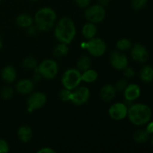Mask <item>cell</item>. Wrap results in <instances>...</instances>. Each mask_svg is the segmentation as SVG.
Instances as JSON below:
<instances>
[{"label":"cell","mask_w":153,"mask_h":153,"mask_svg":"<svg viewBox=\"0 0 153 153\" xmlns=\"http://www.w3.org/2000/svg\"><path fill=\"white\" fill-rule=\"evenodd\" d=\"M74 22L69 17H63L58 21L55 28V36L61 43L69 44L76 36Z\"/></svg>","instance_id":"cell-1"},{"label":"cell","mask_w":153,"mask_h":153,"mask_svg":"<svg viewBox=\"0 0 153 153\" xmlns=\"http://www.w3.org/2000/svg\"><path fill=\"white\" fill-rule=\"evenodd\" d=\"M128 119L136 126H143L148 123L152 117V110L146 104L137 103L128 109Z\"/></svg>","instance_id":"cell-2"},{"label":"cell","mask_w":153,"mask_h":153,"mask_svg":"<svg viewBox=\"0 0 153 153\" xmlns=\"http://www.w3.org/2000/svg\"><path fill=\"white\" fill-rule=\"evenodd\" d=\"M57 15L51 7H45L37 10L34 16V22L37 29L47 31L52 29L55 23Z\"/></svg>","instance_id":"cell-3"},{"label":"cell","mask_w":153,"mask_h":153,"mask_svg":"<svg viewBox=\"0 0 153 153\" xmlns=\"http://www.w3.org/2000/svg\"><path fill=\"white\" fill-rule=\"evenodd\" d=\"M82 82V73L76 69H69L64 73L61 82L64 88L70 91L76 89Z\"/></svg>","instance_id":"cell-4"},{"label":"cell","mask_w":153,"mask_h":153,"mask_svg":"<svg viewBox=\"0 0 153 153\" xmlns=\"http://www.w3.org/2000/svg\"><path fill=\"white\" fill-rule=\"evenodd\" d=\"M37 72L41 77L46 79H52L56 77L58 73V64L54 60H44L38 66Z\"/></svg>","instance_id":"cell-5"},{"label":"cell","mask_w":153,"mask_h":153,"mask_svg":"<svg viewBox=\"0 0 153 153\" xmlns=\"http://www.w3.org/2000/svg\"><path fill=\"white\" fill-rule=\"evenodd\" d=\"M85 16L87 20L93 23L101 22L105 17V10L101 4H94L85 10Z\"/></svg>","instance_id":"cell-6"},{"label":"cell","mask_w":153,"mask_h":153,"mask_svg":"<svg viewBox=\"0 0 153 153\" xmlns=\"http://www.w3.org/2000/svg\"><path fill=\"white\" fill-rule=\"evenodd\" d=\"M86 48L91 55L100 57L105 52L106 44L102 39L93 37L86 43Z\"/></svg>","instance_id":"cell-7"},{"label":"cell","mask_w":153,"mask_h":153,"mask_svg":"<svg viewBox=\"0 0 153 153\" xmlns=\"http://www.w3.org/2000/svg\"><path fill=\"white\" fill-rule=\"evenodd\" d=\"M46 102V96L43 93L35 92L29 96L28 99V111L32 112L43 107Z\"/></svg>","instance_id":"cell-8"},{"label":"cell","mask_w":153,"mask_h":153,"mask_svg":"<svg viewBox=\"0 0 153 153\" xmlns=\"http://www.w3.org/2000/svg\"><path fill=\"white\" fill-rule=\"evenodd\" d=\"M89 97V89L86 87H80V88H76L73 92H72L70 101L76 105H82L88 101Z\"/></svg>","instance_id":"cell-9"},{"label":"cell","mask_w":153,"mask_h":153,"mask_svg":"<svg viewBox=\"0 0 153 153\" xmlns=\"http://www.w3.org/2000/svg\"><path fill=\"white\" fill-rule=\"evenodd\" d=\"M109 116L115 120L125 119L128 114V108L124 103L117 102L112 105L108 110Z\"/></svg>","instance_id":"cell-10"},{"label":"cell","mask_w":153,"mask_h":153,"mask_svg":"<svg viewBox=\"0 0 153 153\" xmlns=\"http://www.w3.org/2000/svg\"><path fill=\"white\" fill-rule=\"evenodd\" d=\"M131 56L135 61L144 63L149 59V54L144 46L140 43H137L131 49Z\"/></svg>","instance_id":"cell-11"},{"label":"cell","mask_w":153,"mask_h":153,"mask_svg":"<svg viewBox=\"0 0 153 153\" xmlns=\"http://www.w3.org/2000/svg\"><path fill=\"white\" fill-rule=\"evenodd\" d=\"M111 65L117 70H123L128 65V59L124 53L118 51H114L110 56Z\"/></svg>","instance_id":"cell-12"},{"label":"cell","mask_w":153,"mask_h":153,"mask_svg":"<svg viewBox=\"0 0 153 153\" xmlns=\"http://www.w3.org/2000/svg\"><path fill=\"white\" fill-rule=\"evenodd\" d=\"M140 88L136 84H131L127 85L124 90V97L128 101H134L140 96Z\"/></svg>","instance_id":"cell-13"},{"label":"cell","mask_w":153,"mask_h":153,"mask_svg":"<svg viewBox=\"0 0 153 153\" xmlns=\"http://www.w3.org/2000/svg\"><path fill=\"white\" fill-rule=\"evenodd\" d=\"M16 89L19 94L27 95L34 90V82L29 79H22L16 85Z\"/></svg>","instance_id":"cell-14"},{"label":"cell","mask_w":153,"mask_h":153,"mask_svg":"<svg viewBox=\"0 0 153 153\" xmlns=\"http://www.w3.org/2000/svg\"><path fill=\"white\" fill-rule=\"evenodd\" d=\"M115 87L111 85H105L100 90V95L102 100L105 102H110L116 95Z\"/></svg>","instance_id":"cell-15"},{"label":"cell","mask_w":153,"mask_h":153,"mask_svg":"<svg viewBox=\"0 0 153 153\" xmlns=\"http://www.w3.org/2000/svg\"><path fill=\"white\" fill-rule=\"evenodd\" d=\"M18 137L23 143H28L32 137V130L29 126H22L18 130Z\"/></svg>","instance_id":"cell-16"},{"label":"cell","mask_w":153,"mask_h":153,"mask_svg":"<svg viewBox=\"0 0 153 153\" xmlns=\"http://www.w3.org/2000/svg\"><path fill=\"white\" fill-rule=\"evenodd\" d=\"M2 79L7 83H12L14 82L16 78V72L15 69L11 66H7L4 67L1 73Z\"/></svg>","instance_id":"cell-17"},{"label":"cell","mask_w":153,"mask_h":153,"mask_svg":"<svg viewBox=\"0 0 153 153\" xmlns=\"http://www.w3.org/2000/svg\"><path fill=\"white\" fill-rule=\"evenodd\" d=\"M96 34H97V27L93 22H88L82 28V34L84 37L88 40L95 37Z\"/></svg>","instance_id":"cell-18"},{"label":"cell","mask_w":153,"mask_h":153,"mask_svg":"<svg viewBox=\"0 0 153 153\" xmlns=\"http://www.w3.org/2000/svg\"><path fill=\"white\" fill-rule=\"evenodd\" d=\"M140 77L143 82L149 83L153 80V67L146 65L142 68L140 73Z\"/></svg>","instance_id":"cell-19"},{"label":"cell","mask_w":153,"mask_h":153,"mask_svg":"<svg viewBox=\"0 0 153 153\" xmlns=\"http://www.w3.org/2000/svg\"><path fill=\"white\" fill-rule=\"evenodd\" d=\"M98 77L97 71L94 70H91V68L85 71L82 72V81L86 82V83H92L97 80Z\"/></svg>","instance_id":"cell-20"},{"label":"cell","mask_w":153,"mask_h":153,"mask_svg":"<svg viewBox=\"0 0 153 153\" xmlns=\"http://www.w3.org/2000/svg\"><path fill=\"white\" fill-rule=\"evenodd\" d=\"M16 23L22 28H28L33 24V19L29 15L20 14L16 18Z\"/></svg>","instance_id":"cell-21"},{"label":"cell","mask_w":153,"mask_h":153,"mask_svg":"<svg viewBox=\"0 0 153 153\" xmlns=\"http://www.w3.org/2000/svg\"><path fill=\"white\" fill-rule=\"evenodd\" d=\"M149 137V134L146 129H138L133 134V139L134 141L139 143H145L148 140Z\"/></svg>","instance_id":"cell-22"},{"label":"cell","mask_w":153,"mask_h":153,"mask_svg":"<svg viewBox=\"0 0 153 153\" xmlns=\"http://www.w3.org/2000/svg\"><path fill=\"white\" fill-rule=\"evenodd\" d=\"M91 58H90L88 56H86V55L81 57L77 62V68L81 73L91 68Z\"/></svg>","instance_id":"cell-23"},{"label":"cell","mask_w":153,"mask_h":153,"mask_svg":"<svg viewBox=\"0 0 153 153\" xmlns=\"http://www.w3.org/2000/svg\"><path fill=\"white\" fill-rule=\"evenodd\" d=\"M67 45V44H65V43H61L60 44L57 45V46L54 49L53 51L54 56L58 58H62L63 56H65L69 52V48Z\"/></svg>","instance_id":"cell-24"},{"label":"cell","mask_w":153,"mask_h":153,"mask_svg":"<svg viewBox=\"0 0 153 153\" xmlns=\"http://www.w3.org/2000/svg\"><path fill=\"white\" fill-rule=\"evenodd\" d=\"M117 47L120 51L128 50L131 47V43L128 39H121L117 43Z\"/></svg>","instance_id":"cell-25"},{"label":"cell","mask_w":153,"mask_h":153,"mask_svg":"<svg viewBox=\"0 0 153 153\" xmlns=\"http://www.w3.org/2000/svg\"><path fill=\"white\" fill-rule=\"evenodd\" d=\"M23 66L26 69H34L37 67V61L32 57H28L26 58L23 61Z\"/></svg>","instance_id":"cell-26"},{"label":"cell","mask_w":153,"mask_h":153,"mask_svg":"<svg viewBox=\"0 0 153 153\" xmlns=\"http://www.w3.org/2000/svg\"><path fill=\"white\" fill-rule=\"evenodd\" d=\"M72 91L68 89H64L61 90L59 93V97L61 100L64 102H68L70 101V97H71Z\"/></svg>","instance_id":"cell-27"},{"label":"cell","mask_w":153,"mask_h":153,"mask_svg":"<svg viewBox=\"0 0 153 153\" xmlns=\"http://www.w3.org/2000/svg\"><path fill=\"white\" fill-rule=\"evenodd\" d=\"M148 0H131V4L134 10H140L146 4Z\"/></svg>","instance_id":"cell-28"},{"label":"cell","mask_w":153,"mask_h":153,"mask_svg":"<svg viewBox=\"0 0 153 153\" xmlns=\"http://www.w3.org/2000/svg\"><path fill=\"white\" fill-rule=\"evenodd\" d=\"M13 95V91L11 87L7 86L3 89L2 92H1V96L4 100H9L11 98Z\"/></svg>","instance_id":"cell-29"},{"label":"cell","mask_w":153,"mask_h":153,"mask_svg":"<svg viewBox=\"0 0 153 153\" xmlns=\"http://www.w3.org/2000/svg\"><path fill=\"white\" fill-rule=\"evenodd\" d=\"M127 86V82L126 81L124 80V79H121V80L118 81L117 82L116 85H115V89L116 91H123L125 90V88Z\"/></svg>","instance_id":"cell-30"},{"label":"cell","mask_w":153,"mask_h":153,"mask_svg":"<svg viewBox=\"0 0 153 153\" xmlns=\"http://www.w3.org/2000/svg\"><path fill=\"white\" fill-rule=\"evenodd\" d=\"M9 151V146L6 140H0V153H6Z\"/></svg>","instance_id":"cell-31"},{"label":"cell","mask_w":153,"mask_h":153,"mask_svg":"<svg viewBox=\"0 0 153 153\" xmlns=\"http://www.w3.org/2000/svg\"><path fill=\"white\" fill-rule=\"evenodd\" d=\"M124 75H125L126 77L128 78H132L134 76V74H135V72L131 67H126V68L123 69Z\"/></svg>","instance_id":"cell-32"},{"label":"cell","mask_w":153,"mask_h":153,"mask_svg":"<svg viewBox=\"0 0 153 153\" xmlns=\"http://www.w3.org/2000/svg\"><path fill=\"white\" fill-rule=\"evenodd\" d=\"M91 0H76V4L80 7H86L89 5Z\"/></svg>","instance_id":"cell-33"},{"label":"cell","mask_w":153,"mask_h":153,"mask_svg":"<svg viewBox=\"0 0 153 153\" xmlns=\"http://www.w3.org/2000/svg\"><path fill=\"white\" fill-rule=\"evenodd\" d=\"M55 150L50 147H43L42 149H39L37 151V153H55Z\"/></svg>","instance_id":"cell-34"},{"label":"cell","mask_w":153,"mask_h":153,"mask_svg":"<svg viewBox=\"0 0 153 153\" xmlns=\"http://www.w3.org/2000/svg\"><path fill=\"white\" fill-rule=\"evenodd\" d=\"M28 33L30 34V35H34V34L37 33V28L35 26H33V25H31L30 27H28Z\"/></svg>","instance_id":"cell-35"},{"label":"cell","mask_w":153,"mask_h":153,"mask_svg":"<svg viewBox=\"0 0 153 153\" xmlns=\"http://www.w3.org/2000/svg\"><path fill=\"white\" fill-rule=\"evenodd\" d=\"M146 130L148 131V133H149V134H153V121L148 123Z\"/></svg>","instance_id":"cell-36"},{"label":"cell","mask_w":153,"mask_h":153,"mask_svg":"<svg viewBox=\"0 0 153 153\" xmlns=\"http://www.w3.org/2000/svg\"><path fill=\"white\" fill-rule=\"evenodd\" d=\"M110 1V0H99V2H100V4L102 6H105L108 5Z\"/></svg>","instance_id":"cell-37"},{"label":"cell","mask_w":153,"mask_h":153,"mask_svg":"<svg viewBox=\"0 0 153 153\" xmlns=\"http://www.w3.org/2000/svg\"><path fill=\"white\" fill-rule=\"evenodd\" d=\"M1 47H2V41H1V37H0V49H1Z\"/></svg>","instance_id":"cell-38"},{"label":"cell","mask_w":153,"mask_h":153,"mask_svg":"<svg viewBox=\"0 0 153 153\" xmlns=\"http://www.w3.org/2000/svg\"><path fill=\"white\" fill-rule=\"evenodd\" d=\"M151 144H152V146H153V137H152V140H151Z\"/></svg>","instance_id":"cell-39"},{"label":"cell","mask_w":153,"mask_h":153,"mask_svg":"<svg viewBox=\"0 0 153 153\" xmlns=\"http://www.w3.org/2000/svg\"><path fill=\"white\" fill-rule=\"evenodd\" d=\"M33 1H38V0H33Z\"/></svg>","instance_id":"cell-40"},{"label":"cell","mask_w":153,"mask_h":153,"mask_svg":"<svg viewBox=\"0 0 153 153\" xmlns=\"http://www.w3.org/2000/svg\"><path fill=\"white\" fill-rule=\"evenodd\" d=\"M0 1H1V0H0Z\"/></svg>","instance_id":"cell-41"}]
</instances>
